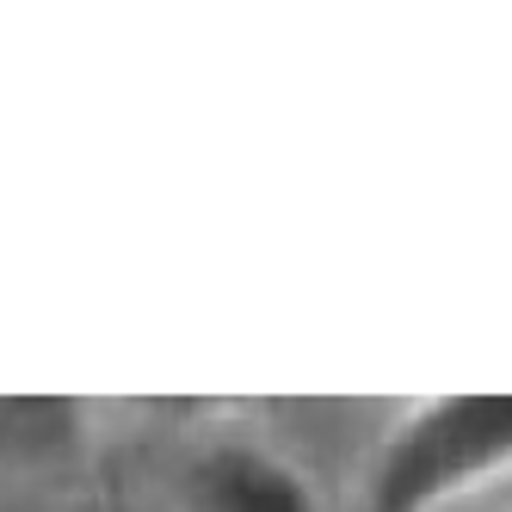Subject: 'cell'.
<instances>
[{"label": "cell", "mask_w": 512, "mask_h": 512, "mask_svg": "<svg viewBox=\"0 0 512 512\" xmlns=\"http://www.w3.org/2000/svg\"><path fill=\"white\" fill-rule=\"evenodd\" d=\"M512 469V395H438L377 445L364 512H438Z\"/></svg>", "instance_id": "1"}, {"label": "cell", "mask_w": 512, "mask_h": 512, "mask_svg": "<svg viewBox=\"0 0 512 512\" xmlns=\"http://www.w3.org/2000/svg\"><path fill=\"white\" fill-rule=\"evenodd\" d=\"M179 506L186 512H321L309 475L266 445H247V438L204 445L179 469Z\"/></svg>", "instance_id": "2"}]
</instances>
